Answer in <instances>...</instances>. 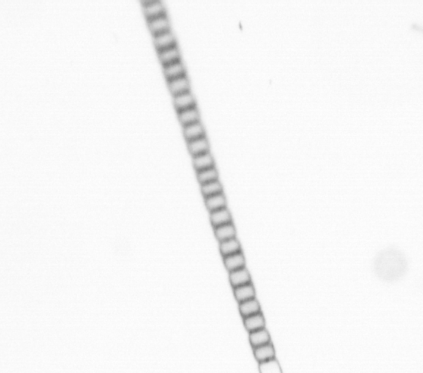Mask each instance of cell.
<instances>
[{
    "label": "cell",
    "instance_id": "1",
    "mask_svg": "<svg viewBox=\"0 0 423 373\" xmlns=\"http://www.w3.org/2000/svg\"><path fill=\"white\" fill-rule=\"evenodd\" d=\"M405 257L400 251L386 250L375 259V272L381 279H398L406 267Z\"/></svg>",
    "mask_w": 423,
    "mask_h": 373
},
{
    "label": "cell",
    "instance_id": "2",
    "mask_svg": "<svg viewBox=\"0 0 423 373\" xmlns=\"http://www.w3.org/2000/svg\"><path fill=\"white\" fill-rule=\"evenodd\" d=\"M143 14L147 21L165 15V8L160 1H143Z\"/></svg>",
    "mask_w": 423,
    "mask_h": 373
},
{
    "label": "cell",
    "instance_id": "3",
    "mask_svg": "<svg viewBox=\"0 0 423 373\" xmlns=\"http://www.w3.org/2000/svg\"><path fill=\"white\" fill-rule=\"evenodd\" d=\"M148 28L153 36L170 31V24L166 14L147 21Z\"/></svg>",
    "mask_w": 423,
    "mask_h": 373
},
{
    "label": "cell",
    "instance_id": "4",
    "mask_svg": "<svg viewBox=\"0 0 423 373\" xmlns=\"http://www.w3.org/2000/svg\"><path fill=\"white\" fill-rule=\"evenodd\" d=\"M168 83V88L173 97L182 94V93L190 92V83L187 76L179 77L174 80H170Z\"/></svg>",
    "mask_w": 423,
    "mask_h": 373
},
{
    "label": "cell",
    "instance_id": "5",
    "mask_svg": "<svg viewBox=\"0 0 423 373\" xmlns=\"http://www.w3.org/2000/svg\"><path fill=\"white\" fill-rule=\"evenodd\" d=\"M153 38H154V47L157 52L162 51V50L176 46L174 36L170 31L153 36Z\"/></svg>",
    "mask_w": 423,
    "mask_h": 373
},
{
    "label": "cell",
    "instance_id": "6",
    "mask_svg": "<svg viewBox=\"0 0 423 373\" xmlns=\"http://www.w3.org/2000/svg\"><path fill=\"white\" fill-rule=\"evenodd\" d=\"M209 218L212 225L214 228L233 223L231 214L227 208L209 213Z\"/></svg>",
    "mask_w": 423,
    "mask_h": 373
},
{
    "label": "cell",
    "instance_id": "7",
    "mask_svg": "<svg viewBox=\"0 0 423 373\" xmlns=\"http://www.w3.org/2000/svg\"><path fill=\"white\" fill-rule=\"evenodd\" d=\"M229 276H230V281L233 288L251 283L250 274L246 267L241 269L230 272L229 273Z\"/></svg>",
    "mask_w": 423,
    "mask_h": 373
},
{
    "label": "cell",
    "instance_id": "8",
    "mask_svg": "<svg viewBox=\"0 0 423 373\" xmlns=\"http://www.w3.org/2000/svg\"><path fill=\"white\" fill-rule=\"evenodd\" d=\"M173 105L176 112L179 113L183 110L195 107V99L190 92L182 93L173 97Z\"/></svg>",
    "mask_w": 423,
    "mask_h": 373
},
{
    "label": "cell",
    "instance_id": "9",
    "mask_svg": "<svg viewBox=\"0 0 423 373\" xmlns=\"http://www.w3.org/2000/svg\"><path fill=\"white\" fill-rule=\"evenodd\" d=\"M224 265L229 273L245 268V258L243 253L238 252L224 257Z\"/></svg>",
    "mask_w": 423,
    "mask_h": 373
},
{
    "label": "cell",
    "instance_id": "10",
    "mask_svg": "<svg viewBox=\"0 0 423 373\" xmlns=\"http://www.w3.org/2000/svg\"><path fill=\"white\" fill-rule=\"evenodd\" d=\"M187 148H188L189 152L193 157V156L209 152V143L206 137H203L187 142Z\"/></svg>",
    "mask_w": 423,
    "mask_h": 373
},
{
    "label": "cell",
    "instance_id": "11",
    "mask_svg": "<svg viewBox=\"0 0 423 373\" xmlns=\"http://www.w3.org/2000/svg\"><path fill=\"white\" fill-rule=\"evenodd\" d=\"M163 72L167 82L186 75L185 69L181 61L163 66Z\"/></svg>",
    "mask_w": 423,
    "mask_h": 373
},
{
    "label": "cell",
    "instance_id": "12",
    "mask_svg": "<svg viewBox=\"0 0 423 373\" xmlns=\"http://www.w3.org/2000/svg\"><path fill=\"white\" fill-rule=\"evenodd\" d=\"M183 134L187 142L205 137L204 130L200 121L183 127Z\"/></svg>",
    "mask_w": 423,
    "mask_h": 373
},
{
    "label": "cell",
    "instance_id": "13",
    "mask_svg": "<svg viewBox=\"0 0 423 373\" xmlns=\"http://www.w3.org/2000/svg\"><path fill=\"white\" fill-rule=\"evenodd\" d=\"M158 52L159 61L162 66L180 61V54L177 46Z\"/></svg>",
    "mask_w": 423,
    "mask_h": 373
},
{
    "label": "cell",
    "instance_id": "14",
    "mask_svg": "<svg viewBox=\"0 0 423 373\" xmlns=\"http://www.w3.org/2000/svg\"><path fill=\"white\" fill-rule=\"evenodd\" d=\"M177 113L180 124L183 127L200 121L199 113L196 107H191Z\"/></svg>",
    "mask_w": 423,
    "mask_h": 373
},
{
    "label": "cell",
    "instance_id": "15",
    "mask_svg": "<svg viewBox=\"0 0 423 373\" xmlns=\"http://www.w3.org/2000/svg\"><path fill=\"white\" fill-rule=\"evenodd\" d=\"M214 232L219 243L236 238V230L233 223L214 228Z\"/></svg>",
    "mask_w": 423,
    "mask_h": 373
},
{
    "label": "cell",
    "instance_id": "16",
    "mask_svg": "<svg viewBox=\"0 0 423 373\" xmlns=\"http://www.w3.org/2000/svg\"><path fill=\"white\" fill-rule=\"evenodd\" d=\"M234 294L239 303L255 298V290L252 283L234 288Z\"/></svg>",
    "mask_w": 423,
    "mask_h": 373
},
{
    "label": "cell",
    "instance_id": "17",
    "mask_svg": "<svg viewBox=\"0 0 423 373\" xmlns=\"http://www.w3.org/2000/svg\"><path fill=\"white\" fill-rule=\"evenodd\" d=\"M194 168L196 172L215 167L214 159L210 153L206 152L192 157Z\"/></svg>",
    "mask_w": 423,
    "mask_h": 373
},
{
    "label": "cell",
    "instance_id": "18",
    "mask_svg": "<svg viewBox=\"0 0 423 373\" xmlns=\"http://www.w3.org/2000/svg\"><path fill=\"white\" fill-rule=\"evenodd\" d=\"M254 355L257 361L260 363L265 362L269 360L274 359L275 355V350L272 344H264L260 347H255L254 349Z\"/></svg>",
    "mask_w": 423,
    "mask_h": 373
},
{
    "label": "cell",
    "instance_id": "19",
    "mask_svg": "<svg viewBox=\"0 0 423 373\" xmlns=\"http://www.w3.org/2000/svg\"><path fill=\"white\" fill-rule=\"evenodd\" d=\"M244 324L248 331L250 332L258 331L265 328V318L261 313H257L254 315L246 317Z\"/></svg>",
    "mask_w": 423,
    "mask_h": 373
},
{
    "label": "cell",
    "instance_id": "20",
    "mask_svg": "<svg viewBox=\"0 0 423 373\" xmlns=\"http://www.w3.org/2000/svg\"><path fill=\"white\" fill-rule=\"evenodd\" d=\"M220 252L223 257L241 252V246L236 238L219 243Z\"/></svg>",
    "mask_w": 423,
    "mask_h": 373
},
{
    "label": "cell",
    "instance_id": "21",
    "mask_svg": "<svg viewBox=\"0 0 423 373\" xmlns=\"http://www.w3.org/2000/svg\"><path fill=\"white\" fill-rule=\"evenodd\" d=\"M204 200L205 205L209 213L227 208V200L223 193L217 195L204 198Z\"/></svg>",
    "mask_w": 423,
    "mask_h": 373
},
{
    "label": "cell",
    "instance_id": "22",
    "mask_svg": "<svg viewBox=\"0 0 423 373\" xmlns=\"http://www.w3.org/2000/svg\"><path fill=\"white\" fill-rule=\"evenodd\" d=\"M249 340L253 347H257L270 343L271 338L268 332L263 328L258 331L251 332Z\"/></svg>",
    "mask_w": 423,
    "mask_h": 373
},
{
    "label": "cell",
    "instance_id": "23",
    "mask_svg": "<svg viewBox=\"0 0 423 373\" xmlns=\"http://www.w3.org/2000/svg\"><path fill=\"white\" fill-rule=\"evenodd\" d=\"M239 309L241 314L246 318L249 316L260 313V303L255 298H253V299L248 300V301L240 303Z\"/></svg>",
    "mask_w": 423,
    "mask_h": 373
},
{
    "label": "cell",
    "instance_id": "24",
    "mask_svg": "<svg viewBox=\"0 0 423 373\" xmlns=\"http://www.w3.org/2000/svg\"><path fill=\"white\" fill-rule=\"evenodd\" d=\"M196 173L197 178H198V182L200 183L201 185L219 180V173H218L217 170L215 167L205 169V170L196 172Z\"/></svg>",
    "mask_w": 423,
    "mask_h": 373
},
{
    "label": "cell",
    "instance_id": "25",
    "mask_svg": "<svg viewBox=\"0 0 423 373\" xmlns=\"http://www.w3.org/2000/svg\"><path fill=\"white\" fill-rule=\"evenodd\" d=\"M201 191L203 197L204 198L212 197V196L222 194L223 188L222 184L219 180L206 183V184L201 185Z\"/></svg>",
    "mask_w": 423,
    "mask_h": 373
},
{
    "label": "cell",
    "instance_id": "26",
    "mask_svg": "<svg viewBox=\"0 0 423 373\" xmlns=\"http://www.w3.org/2000/svg\"><path fill=\"white\" fill-rule=\"evenodd\" d=\"M260 373H282L279 363L274 359L260 363Z\"/></svg>",
    "mask_w": 423,
    "mask_h": 373
}]
</instances>
